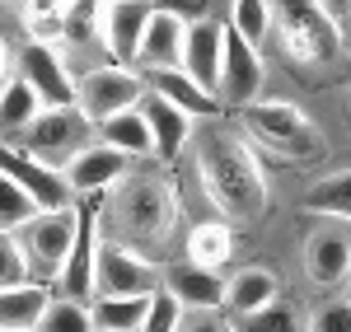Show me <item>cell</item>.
Returning a JSON list of instances; mask_svg holds the SVG:
<instances>
[{
  "mask_svg": "<svg viewBox=\"0 0 351 332\" xmlns=\"http://www.w3.org/2000/svg\"><path fill=\"white\" fill-rule=\"evenodd\" d=\"M319 5H324V10L332 14V19H342V14H351V0H319Z\"/></svg>",
  "mask_w": 351,
  "mask_h": 332,
  "instance_id": "cell-39",
  "label": "cell"
},
{
  "mask_svg": "<svg viewBox=\"0 0 351 332\" xmlns=\"http://www.w3.org/2000/svg\"><path fill=\"white\" fill-rule=\"evenodd\" d=\"M150 0H104L99 10V38L112 52L117 66H136V47H141V33L150 19Z\"/></svg>",
  "mask_w": 351,
  "mask_h": 332,
  "instance_id": "cell-15",
  "label": "cell"
},
{
  "mask_svg": "<svg viewBox=\"0 0 351 332\" xmlns=\"http://www.w3.org/2000/svg\"><path fill=\"white\" fill-rule=\"evenodd\" d=\"M225 10H230V24L225 28H230L234 38L253 42V47L271 38V0H230Z\"/></svg>",
  "mask_w": 351,
  "mask_h": 332,
  "instance_id": "cell-29",
  "label": "cell"
},
{
  "mask_svg": "<svg viewBox=\"0 0 351 332\" xmlns=\"http://www.w3.org/2000/svg\"><path fill=\"white\" fill-rule=\"evenodd\" d=\"M38 94L28 89L24 75H10V80L0 84V145H10V140H19L28 122L38 117Z\"/></svg>",
  "mask_w": 351,
  "mask_h": 332,
  "instance_id": "cell-26",
  "label": "cell"
},
{
  "mask_svg": "<svg viewBox=\"0 0 351 332\" xmlns=\"http://www.w3.org/2000/svg\"><path fill=\"white\" fill-rule=\"evenodd\" d=\"M183 253H188V262H197V267H211V272H220V267H230V257H234V229H230L225 220H202V225H192Z\"/></svg>",
  "mask_w": 351,
  "mask_h": 332,
  "instance_id": "cell-24",
  "label": "cell"
},
{
  "mask_svg": "<svg viewBox=\"0 0 351 332\" xmlns=\"http://www.w3.org/2000/svg\"><path fill=\"white\" fill-rule=\"evenodd\" d=\"M178 332H230L225 323H220V314H183V323H178Z\"/></svg>",
  "mask_w": 351,
  "mask_h": 332,
  "instance_id": "cell-37",
  "label": "cell"
},
{
  "mask_svg": "<svg viewBox=\"0 0 351 332\" xmlns=\"http://www.w3.org/2000/svg\"><path fill=\"white\" fill-rule=\"evenodd\" d=\"M136 159H127L122 150H112V145H104V140H89L84 150H75L71 159H66V183H71V192L80 196H99V192H108L112 183L132 168Z\"/></svg>",
  "mask_w": 351,
  "mask_h": 332,
  "instance_id": "cell-14",
  "label": "cell"
},
{
  "mask_svg": "<svg viewBox=\"0 0 351 332\" xmlns=\"http://www.w3.org/2000/svg\"><path fill=\"white\" fill-rule=\"evenodd\" d=\"M183 38H188V24L169 10H150L145 19V33H141V47H136V66L141 71H160V66H178L183 56Z\"/></svg>",
  "mask_w": 351,
  "mask_h": 332,
  "instance_id": "cell-19",
  "label": "cell"
},
{
  "mask_svg": "<svg viewBox=\"0 0 351 332\" xmlns=\"http://www.w3.org/2000/svg\"><path fill=\"white\" fill-rule=\"evenodd\" d=\"M14 61H19V75L28 80V89L38 94L43 108L75 103V80H71V71H66V61H61V52L52 42H28Z\"/></svg>",
  "mask_w": 351,
  "mask_h": 332,
  "instance_id": "cell-12",
  "label": "cell"
},
{
  "mask_svg": "<svg viewBox=\"0 0 351 332\" xmlns=\"http://www.w3.org/2000/svg\"><path fill=\"white\" fill-rule=\"evenodd\" d=\"M99 239H104L99 211H89V206L80 201L75 244H71V253H66V267L56 272V295H71V300H94V257H99Z\"/></svg>",
  "mask_w": 351,
  "mask_h": 332,
  "instance_id": "cell-13",
  "label": "cell"
},
{
  "mask_svg": "<svg viewBox=\"0 0 351 332\" xmlns=\"http://www.w3.org/2000/svg\"><path fill=\"white\" fill-rule=\"evenodd\" d=\"M220 56H225V24H220V19L188 24L178 66H183L202 89H211V94H216V84H220Z\"/></svg>",
  "mask_w": 351,
  "mask_h": 332,
  "instance_id": "cell-18",
  "label": "cell"
},
{
  "mask_svg": "<svg viewBox=\"0 0 351 332\" xmlns=\"http://www.w3.org/2000/svg\"><path fill=\"white\" fill-rule=\"evenodd\" d=\"M14 281H33V272H28L19 234L14 229H0V285H14Z\"/></svg>",
  "mask_w": 351,
  "mask_h": 332,
  "instance_id": "cell-33",
  "label": "cell"
},
{
  "mask_svg": "<svg viewBox=\"0 0 351 332\" xmlns=\"http://www.w3.org/2000/svg\"><path fill=\"white\" fill-rule=\"evenodd\" d=\"M145 84H150V94H160V99H169V103H178L188 117H220V99L211 94V89H202L183 66L145 71Z\"/></svg>",
  "mask_w": 351,
  "mask_h": 332,
  "instance_id": "cell-20",
  "label": "cell"
},
{
  "mask_svg": "<svg viewBox=\"0 0 351 332\" xmlns=\"http://www.w3.org/2000/svg\"><path fill=\"white\" fill-rule=\"evenodd\" d=\"M145 71H136V66H94V71H84L80 80H75V103L89 122H104L112 112L122 108H136L141 99H145Z\"/></svg>",
  "mask_w": 351,
  "mask_h": 332,
  "instance_id": "cell-7",
  "label": "cell"
},
{
  "mask_svg": "<svg viewBox=\"0 0 351 332\" xmlns=\"http://www.w3.org/2000/svg\"><path fill=\"white\" fill-rule=\"evenodd\" d=\"M183 314H188V309L178 305V300H173L164 285H155V290H150V309H145V323H141V332H178Z\"/></svg>",
  "mask_w": 351,
  "mask_h": 332,
  "instance_id": "cell-32",
  "label": "cell"
},
{
  "mask_svg": "<svg viewBox=\"0 0 351 332\" xmlns=\"http://www.w3.org/2000/svg\"><path fill=\"white\" fill-rule=\"evenodd\" d=\"M141 112H145V127H150L155 159H160V164H173V159L188 150L192 131H197V127H192L197 117H188V112L178 108V103H169V99L150 94V89H145V99H141Z\"/></svg>",
  "mask_w": 351,
  "mask_h": 332,
  "instance_id": "cell-16",
  "label": "cell"
},
{
  "mask_svg": "<svg viewBox=\"0 0 351 332\" xmlns=\"http://www.w3.org/2000/svg\"><path fill=\"white\" fill-rule=\"evenodd\" d=\"M164 267H155V257H145L132 244L117 239H99V257H94V295H150L160 285Z\"/></svg>",
  "mask_w": 351,
  "mask_h": 332,
  "instance_id": "cell-8",
  "label": "cell"
},
{
  "mask_svg": "<svg viewBox=\"0 0 351 332\" xmlns=\"http://www.w3.org/2000/svg\"><path fill=\"white\" fill-rule=\"evenodd\" d=\"M281 295V281H276V272H267V267H239L234 277L225 281V305L234 318H243V314H253V309H263L267 300H276Z\"/></svg>",
  "mask_w": 351,
  "mask_h": 332,
  "instance_id": "cell-23",
  "label": "cell"
},
{
  "mask_svg": "<svg viewBox=\"0 0 351 332\" xmlns=\"http://www.w3.org/2000/svg\"><path fill=\"white\" fill-rule=\"evenodd\" d=\"M304 332H351V300L324 305L309 323H304Z\"/></svg>",
  "mask_w": 351,
  "mask_h": 332,
  "instance_id": "cell-36",
  "label": "cell"
},
{
  "mask_svg": "<svg viewBox=\"0 0 351 332\" xmlns=\"http://www.w3.org/2000/svg\"><path fill=\"white\" fill-rule=\"evenodd\" d=\"M160 285L188 309V314H220L225 305V277L211 272V267H197V262H178V267H164Z\"/></svg>",
  "mask_w": 351,
  "mask_h": 332,
  "instance_id": "cell-17",
  "label": "cell"
},
{
  "mask_svg": "<svg viewBox=\"0 0 351 332\" xmlns=\"http://www.w3.org/2000/svg\"><path fill=\"white\" fill-rule=\"evenodd\" d=\"M47 300H52V285H43V281H14V285H0V332L38 328V318H43Z\"/></svg>",
  "mask_w": 351,
  "mask_h": 332,
  "instance_id": "cell-22",
  "label": "cell"
},
{
  "mask_svg": "<svg viewBox=\"0 0 351 332\" xmlns=\"http://www.w3.org/2000/svg\"><path fill=\"white\" fill-rule=\"evenodd\" d=\"M104 234L117 244H132L145 257L169 248L173 229H178V192L169 183L164 164H141L127 168L108 192H104V211H99Z\"/></svg>",
  "mask_w": 351,
  "mask_h": 332,
  "instance_id": "cell-2",
  "label": "cell"
},
{
  "mask_svg": "<svg viewBox=\"0 0 351 332\" xmlns=\"http://www.w3.org/2000/svg\"><path fill=\"white\" fill-rule=\"evenodd\" d=\"M28 42H66V14H24Z\"/></svg>",
  "mask_w": 351,
  "mask_h": 332,
  "instance_id": "cell-34",
  "label": "cell"
},
{
  "mask_svg": "<svg viewBox=\"0 0 351 332\" xmlns=\"http://www.w3.org/2000/svg\"><path fill=\"white\" fill-rule=\"evenodd\" d=\"M197 183L225 220L253 225L267 216V173L253 140L230 122H206L197 131Z\"/></svg>",
  "mask_w": 351,
  "mask_h": 332,
  "instance_id": "cell-1",
  "label": "cell"
},
{
  "mask_svg": "<svg viewBox=\"0 0 351 332\" xmlns=\"http://www.w3.org/2000/svg\"><path fill=\"white\" fill-rule=\"evenodd\" d=\"M75 225H80V201L75 206H56V211H38L24 229H14L19 244H24L33 281L56 285V272L66 267V253L75 244Z\"/></svg>",
  "mask_w": 351,
  "mask_h": 332,
  "instance_id": "cell-5",
  "label": "cell"
},
{
  "mask_svg": "<svg viewBox=\"0 0 351 332\" xmlns=\"http://www.w3.org/2000/svg\"><path fill=\"white\" fill-rule=\"evenodd\" d=\"M10 75H14V52H10V42L0 38V84L10 80Z\"/></svg>",
  "mask_w": 351,
  "mask_h": 332,
  "instance_id": "cell-38",
  "label": "cell"
},
{
  "mask_svg": "<svg viewBox=\"0 0 351 332\" xmlns=\"http://www.w3.org/2000/svg\"><path fill=\"white\" fill-rule=\"evenodd\" d=\"M33 216H38L33 196H28L24 188H14V183L0 173V229H24Z\"/></svg>",
  "mask_w": 351,
  "mask_h": 332,
  "instance_id": "cell-31",
  "label": "cell"
},
{
  "mask_svg": "<svg viewBox=\"0 0 351 332\" xmlns=\"http://www.w3.org/2000/svg\"><path fill=\"white\" fill-rule=\"evenodd\" d=\"M271 33L300 66H332L342 56V28L319 0H271Z\"/></svg>",
  "mask_w": 351,
  "mask_h": 332,
  "instance_id": "cell-4",
  "label": "cell"
},
{
  "mask_svg": "<svg viewBox=\"0 0 351 332\" xmlns=\"http://www.w3.org/2000/svg\"><path fill=\"white\" fill-rule=\"evenodd\" d=\"M304 211L319 216V220L351 225V168H337V173L319 178V183L309 188V196H304Z\"/></svg>",
  "mask_w": 351,
  "mask_h": 332,
  "instance_id": "cell-27",
  "label": "cell"
},
{
  "mask_svg": "<svg viewBox=\"0 0 351 332\" xmlns=\"http://www.w3.org/2000/svg\"><path fill=\"white\" fill-rule=\"evenodd\" d=\"M145 309H150V295H94L89 318L99 332H141Z\"/></svg>",
  "mask_w": 351,
  "mask_h": 332,
  "instance_id": "cell-25",
  "label": "cell"
},
{
  "mask_svg": "<svg viewBox=\"0 0 351 332\" xmlns=\"http://www.w3.org/2000/svg\"><path fill=\"white\" fill-rule=\"evenodd\" d=\"M300 262H304V281H309V285L337 290V285L351 277V234L342 229V220L314 225V229L304 234Z\"/></svg>",
  "mask_w": 351,
  "mask_h": 332,
  "instance_id": "cell-10",
  "label": "cell"
},
{
  "mask_svg": "<svg viewBox=\"0 0 351 332\" xmlns=\"http://www.w3.org/2000/svg\"><path fill=\"white\" fill-rule=\"evenodd\" d=\"M89 131H94V122L80 112V103H66V108H38V117L28 122L24 131H19V150H28L33 159H43V164H56L66 168V159L89 145Z\"/></svg>",
  "mask_w": 351,
  "mask_h": 332,
  "instance_id": "cell-6",
  "label": "cell"
},
{
  "mask_svg": "<svg viewBox=\"0 0 351 332\" xmlns=\"http://www.w3.org/2000/svg\"><path fill=\"white\" fill-rule=\"evenodd\" d=\"M94 131H99L104 145L122 150L127 159H136V164H141V159H155V145H150V127H145L141 103H136V108L112 112V117H104V122H94Z\"/></svg>",
  "mask_w": 351,
  "mask_h": 332,
  "instance_id": "cell-21",
  "label": "cell"
},
{
  "mask_svg": "<svg viewBox=\"0 0 351 332\" xmlns=\"http://www.w3.org/2000/svg\"><path fill=\"white\" fill-rule=\"evenodd\" d=\"M347 281H351V277H347Z\"/></svg>",
  "mask_w": 351,
  "mask_h": 332,
  "instance_id": "cell-42",
  "label": "cell"
},
{
  "mask_svg": "<svg viewBox=\"0 0 351 332\" xmlns=\"http://www.w3.org/2000/svg\"><path fill=\"white\" fill-rule=\"evenodd\" d=\"M38 332H94V318H89V300H71V295H52L43 318H38Z\"/></svg>",
  "mask_w": 351,
  "mask_h": 332,
  "instance_id": "cell-30",
  "label": "cell"
},
{
  "mask_svg": "<svg viewBox=\"0 0 351 332\" xmlns=\"http://www.w3.org/2000/svg\"><path fill=\"white\" fill-rule=\"evenodd\" d=\"M155 10H169V14H178L183 24H202V19H216L220 0H150Z\"/></svg>",
  "mask_w": 351,
  "mask_h": 332,
  "instance_id": "cell-35",
  "label": "cell"
},
{
  "mask_svg": "<svg viewBox=\"0 0 351 332\" xmlns=\"http://www.w3.org/2000/svg\"><path fill=\"white\" fill-rule=\"evenodd\" d=\"M94 332H99V328H94Z\"/></svg>",
  "mask_w": 351,
  "mask_h": 332,
  "instance_id": "cell-41",
  "label": "cell"
},
{
  "mask_svg": "<svg viewBox=\"0 0 351 332\" xmlns=\"http://www.w3.org/2000/svg\"><path fill=\"white\" fill-rule=\"evenodd\" d=\"M220 108H243L253 99H263V56L253 42L234 38L225 28V56H220V84H216Z\"/></svg>",
  "mask_w": 351,
  "mask_h": 332,
  "instance_id": "cell-11",
  "label": "cell"
},
{
  "mask_svg": "<svg viewBox=\"0 0 351 332\" xmlns=\"http://www.w3.org/2000/svg\"><path fill=\"white\" fill-rule=\"evenodd\" d=\"M239 131L258 150H267L286 164H309L324 159V131L314 127V117L291 103V99H253L239 108Z\"/></svg>",
  "mask_w": 351,
  "mask_h": 332,
  "instance_id": "cell-3",
  "label": "cell"
},
{
  "mask_svg": "<svg viewBox=\"0 0 351 332\" xmlns=\"http://www.w3.org/2000/svg\"><path fill=\"white\" fill-rule=\"evenodd\" d=\"M19 332H38V328H19Z\"/></svg>",
  "mask_w": 351,
  "mask_h": 332,
  "instance_id": "cell-40",
  "label": "cell"
},
{
  "mask_svg": "<svg viewBox=\"0 0 351 332\" xmlns=\"http://www.w3.org/2000/svg\"><path fill=\"white\" fill-rule=\"evenodd\" d=\"M239 332H304V314H300L295 300H267L263 309H253V314H243L234 318Z\"/></svg>",
  "mask_w": 351,
  "mask_h": 332,
  "instance_id": "cell-28",
  "label": "cell"
},
{
  "mask_svg": "<svg viewBox=\"0 0 351 332\" xmlns=\"http://www.w3.org/2000/svg\"><path fill=\"white\" fill-rule=\"evenodd\" d=\"M0 173H5L14 188H24L38 211H56V206H75V201H80V196L71 192V183H66L61 168L33 159L19 145H0Z\"/></svg>",
  "mask_w": 351,
  "mask_h": 332,
  "instance_id": "cell-9",
  "label": "cell"
}]
</instances>
